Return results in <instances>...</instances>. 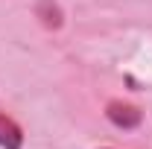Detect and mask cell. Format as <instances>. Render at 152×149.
Segmentation results:
<instances>
[{"label":"cell","instance_id":"6da1fadb","mask_svg":"<svg viewBox=\"0 0 152 149\" xmlns=\"http://www.w3.org/2000/svg\"><path fill=\"white\" fill-rule=\"evenodd\" d=\"M108 120H111L114 126H120V129H134L137 123H140V111L129 105V102H108Z\"/></svg>","mask_w":152,"mask_h":149},{"label":"cell","instance_id":"7a4b0ae2","mask_svg":"<svg viewBox=\"0 0 152 149\" xmlns=\"http://www.w3.org/2000/svg\"><path fill=\"white\" fill-rule=\"evenodd\" d=\"M23 143V131L15 120H9L6 114H0V146L3 149H20Z\"/></svg>","mask_w":152,"mask_h":149}]
</instances>
